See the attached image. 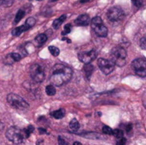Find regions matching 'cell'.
I'll return each mask as SVG.
<instances>
[{
    "label": "cell",
    "instance_id": "e0dca14e",
    "mask_svg": "<svg viewBox=\"0 0 146 145\" xmlns=\"http://www.w3.org/2000/svg\"><path fill=\"white\" fill-rule=\"evenodd\" d=\"M25 14H26V11H25L24 9H19L18 12H17L16 15H15V20H14V23H15V24H17L19 21H21V20L24 17Z\"/></svg>",
    "mask_w": 146,
    "mask_h": 145
},
{
    "label": "cell",
    "instance_id": "7402d4cb",
    "mask_svg": "<svg viewBox=\"0 0 146 145\" xmlns=\"http://www.w3.org/2000/svg\"><path fill=\"white\" fill-rule=\"evenodd\" d=\"M71 28H72V25H71L70 23H68V24H66V25L64 26L63 31L62 32V35L65 36V35L68 34V33L71 32Z\"/></svg>",
    "mask_w": 146,
    "mask_h": 145
},
{
    "label": "cell",
    "instance_id": "3957f363",
    "mask_svg": "<svg viewBox=\"0 0 146 145\" xmlns=\"http://www.w3.org/2000/svg\"><path fill=\"white\" fill-rule=\"evenodd\" d=\"M6 138L13 144H21L26 138L24 130H21L16 126L9 127L6 132Z\"/></svg>",
    "mask_w": 146,
    "mask_h": 145
},
{
    "label": "cell",
    "instance_id": "f35d334b",
    "mask_svg": "<svg viewBox=\"0 0 146 145\" xmlns=\"http://www.w3.org/2000/svg\"><path fill=\"white\" fill-rule=\"evenodd\" d=\"M38 1H42V0H38Z\"/></svg>",
    "mask_w": 146,
    "mask_h": 145
},
{
    "label": "cell",
    "instance_id": "836d02e7",
    "mask_svg": "<svg viewBox=\"0 0 146 145\" xmlns=\"http://www.w3.org/2000/svg\"><path fill=\"white\" fill-rule=\"evenodd\" d=\"M38 132H39V133H41V134H45V133H46V131H45L44 129H43V128H39V129H38Z\"/></svg>",
    "mask_w": 146,
    "mask_h": 145
},
{
    "label": "cell",
    "instance_id": "4dcf8cb0",
    "mask_svg": "<svg viewBox=\"0 0 146 145\" xmlns=\"http://www.w3.org/2000/svg\"><path fill=\"white\" fill-rule=\"evenodd\" d=\"M127 143V139L124 138H119V140L116 142V145H125Z\"/></svg>",
    "mask_w": 146,
    "mask_h": 145
},
{
    "label": "cell",
    "instance_id": "d6a6232c",
    "mask_svg": "<svg viewBox=\"0 0 146 145\" xmlns=\"http://www.w3.org/2000/svg\"><path fill=\"white\" fill-rule=\"evenodd\" d=\"M37 145H44V140L43 139H38V141H37Z\"/></svg>",
    "mask_w": 146,
    "mask_h": 145
},
{
    "label": "cell",
    "instance_id": "74e56055",
    "mask_svg": "<svg viewBox=\"0 0 146 145\" xmlns=\"http://www.w3.org/2000/svg\"><path fill=\"white\" fill-rule=\"evenodd\" d=\"M50 2H56V1H57V0H50Z\"/></svg>",
    "mask_w": 146,
    "mask_h": 145
},
{
    "label": "cell",
    "instance_id": "4316f807",
    "mask_svg": "<svg viewBox=\"0 0 146 145\" xmlns=\"http://www.w3.org/2000/svg\"><path fill=\"white\" fill-rule=\"evenodd\" d=\"M10 55H11V57L13 58V60L15 62H19L21 59V55L19 54V53H15H15H11Z\"/></svg>",
    "mask_w": 146,
    "mask_h": 145
},
{
    "label": "cell",
    "instance_id": "ac0fdd59",
    "mask_svg": "<svg viewBox=\"0 0 146 145\" xmlns=\"http://www.w3.org/2000/svg\"><path fill=\"white\" fill-rule=\"evenodd\" d=\"M45 92L48 96H54L56 95V88L54 86V85H49L46 86L45 88Z\"/></svg>",
    "mask_w": 146,
    "mask_h": 145
},
{
    "label": "cell",
    "instance_id": "277c9868",
    "mask_svg": "<svg viewBox=\"0 0 146 145\" xmlns=\"http://www.w3.org/2000/svg\"><path fill=\"white\" fill-rule=\"evenodd\" d=\"M91 26L92 30L95 32V33L101 38H105L108 35V28L104 24L103 20L99 16H96L92 18L91 21Z\"/></svg>",
    "mask_w": 146,
    "mask_h": 145
},
{
    "label": "cell",
    "instance_id": "6da1fadb",
    "mask_svg": "<svg viewBox=\"0 0 146 145\" xmlns=\"http://www.w3.org/2000/svg\"><path fill=\"white\" fill-rule=\"evenodd\" d=\"M73 75L72 69L64 64H56L52 68L50 81L55 86H62L68 83Z\"/></svg>",
    "mask_w": 146,
    "mask_h": 145
},
{
    "label": "cell",
    "instance_id": "603a6c76",
    "mask_svg": "<svg viewBox=\"0 0 146 145\" xmlns=\"http://www.w3.org/2000/svg\"><path fill=\"white\" fill-rule=\"evenodd\" d=\"M34 132V127L33 126H28L25 130H24V132H25V136L26 138H28L30 136L31 133H33Z\"/></svg>",
    "mask_w": 146,
    "mask_h": 145
},
{
    "label": "cell",
    "instance_id": "d4e9b609",
    "mask_svg": "<svg viewBox=\"0 0 146 145\" xmlns=\"http://www.w3.org/2000/svg\"><path fill=\"white\" fill-rule=\"evenodd\" d=\"M102 131H103V132H104V134H106V135H113V131H114V130H112V129H111L110 126H103Z\"/></svg>",
    "mask_w": 146,
    "mask_h": 145
},
{
    "label": "cell",
    "instance_id": "30bf717a",
    "mask_svg": "<svg viewBox=\"0 0 146 145\" xmlns=\"http://www.w3.org/2000/svg\"><path fill=\"white\" fill-rule=\"evenodd\" d=\"M97 51L95 50H92L90 51H84V52H80L78 55V58L79 60L83 62L84 64H89L91 63L93 60L96 59L97 57Z\"/></svg>",
    "mask_w": 146,
    "mask_h": 145
},
{
    "label": "cell",
    "instance_id": "5bb4252c",
    "mask_svg": "<svg viewBox=\"0 0 146 145\" xmlns=\"http://www.w3.org/2000/svg\"><path fill=\"white\" fill-rule=\"evenodd\" d=\"M66 18H67V15H62V16H60L59 18L56 19V20L53 21L52 26H53L55 29H58V28L62 26V24L63 23V21H65Z\"/></svg>",
    "mask_w": 146,
    "mask_h": 145
},
{
    "label": "cell",
    "instance_id": "e575fe53",
    "mask_svg": "<svg viewBox=\"0 0 146 145\" xmlns=\"http://www.w3.org/2000/svg\"><path fill=\"white\" fill-rule=\"evenodd\" d=\"M62 40H66L68 43H71V40L69 38H62Z\"/></svg>",
    "mask_w": 146,
    "mask_h": 145
},
{
    "label": "cell",
    "instance_id": "f1b7e54d",
    "mask_svg": "<svg viewBox=\"0 0 146 145\" xmlns=\"http://www.w3.org/2000/svg\"><path fill=\"white\" fill-rule=\"evenodd\" d=\"M132 2L138 8H140L143 5V0H132Z\"/></svg>",
    "mask_w": 146,
    "mask_h": 145
},
{
    "label": "cell",
    "instance_id": "cb8c5ba5",
    "mask_svg": "<svg viewBox=\"0 0 146 145\" xmlns=\"http://www.w3.org/2000/svg\"><path fill=\"white\" fill-rule=\"evenodd\" d=\"M113 135L117 138H123L124 132H123V131H121L120 129H115L113 131Z\"/></svg>",
    "mask_w": 146,
    "mask_h": 145
},
{
    "label": "cell",
    "instance_id": "9c48e42d",
    "mask_svg": "<svg viewBox=\"0 0 146 145\" xmlns=\"http://www.w3.org/2000/svg\"><path fill=\"white\" fill-rule=\"evenodd\" d=\"M98 66L100 68V70L106 75L111 73L115 69L114 62L104 58H99L98 60Z\"/></svg>",
    "mask_w": 146,
    "mask_h": 145
},
{
    "label": "cell",
    "instance_id": "9a60e30c",
    "mask_svg": "<svg viewBox=\"0 0 146 145\" xmlns=\"http://www.w3.org/2000/svg\"><path fill=\"white\" fill-rule=\"evenodd\" d=\"M28 29L27 28V26L23 24L22 26H18V27H15L12 30V35L13 36H20L22 32L27 31Z\"/></svg>",
    "mask_w": 146,
    "mask_h": 145
},
{
    "label": "cell",
    "instance_id": "ba28073f",
    "mask_svg": "<svg viewBox=\"0 0 146 145\" xmlns=\"http://www.w3.org/2000/svg\"><path fill=\"white\" fill-rule=\"evenodd\" d=\"M108 19L112 22H117L124 18V12L119 7H112L107 12Z\"/></svg>",
    "mask_w": 146,
    "mask_h": 145
},
{
    "label": "cell",
    "instance_id": "8d00e7d4",
    "mask_svg": "<svg viewBox=\"0 0 146 145\" xmlns=\"http://www.w3.org/2000/svg\"><path fill=\"white\" fill-rule=\"evenodd\" d=\"M87 1H90V0H80L81 3H85V2H87Z\"/></svg>",
    "mask_w": 146,
    "mask_h": 145
},
{
    "label": "cell",
    "instance_id": "ffe728a7",
    "mask_svg": "<svg viewBox=\"0 0 146 145\" xmlns=\"http://www.w3.org/2000/svg\"><path fill=\"white\" fill-rule=\"evenodd\" d=\"M35 19L33 18V17H29V18H27V21H26V22H25V26H27V29H30L31 27H33L34 25H35Z\"/></svg>",
    "mask_w": 146,
    "mask_h": 145
},
{
    "label": "cell",
    "instance_id": "1f68e13d",
    "mask_svg": "<svg viewBox=\"0 0 146 145\" xmlns=\"http://www.w3.org/2000/svg\"><path fill=\"white\" fill-rule=\"evenodd\" d=\"M132 126H133L132 124H128V125L127 126V132H129L132 130Z\"/></svg>",
    "mask_w": 146,
    "mask_h": 145
},
{
    "label": "cell",
    "instance_id": "7c38bea8",
    "mask_svg": "<svg viewBox=\"0 0 146 145\" xmlns=\"http://www.w3.org/2000/svg\"><path fill=\"white\" fill-rule=\"evenodd\" d=\"M47 38H48V37H47V35H45L44 33L38 34V35L35 38V39H34V44H35L37 46H41V45H43V44L46 42Z\"/></svg>",
    "mask_w": 146,
    "mask_h": 145
},
{
    "label": "cell",
    "instance_id": "5b68a950",
    "mask_svg": "<svg viewBox=\"0 0 146 145\" xmlns=\"http://www.w3.org/2000/svg\"><path fill=\"white\" fill-rule=\"evenodd\" d=\"M7 102L11 107L17 109H26L29 107V104L24 98L15 93H10L7 96Z\"/></svg>",
    "mask_w": 146,
    "mask_h": 145
},
{
    "label": "cell",
    "instance_id": "484cf974",
    "mask_svg": "<svg viewBox=\"0 0 146 145\" xmlns=\"http://www.w3.org/2000/svg\"><path fill=\"white\" fill-rule=\"evenodd\" d=\"M15 0H1V4L3 7H10L14 3Z\"/></svg>",
    "mask_w": 146,
    "mask_h": 145
},
{
    "label": "cell",
    "instance_id": "4fadbf2b",
    "mask_svg": "<svg viewBox=\"0 0 146 145\" xmlns=\"http://www.w3.org/2000/svg\"><path fill=\"white\" fill-rule=\"evenodd\" d=\"M93 70H94V68H93V66H92L91 63H89V64H85V66H84V68H83L84 73H85V75H86V77L87 79H90V78H91V76H92V73H93Z\"/></svg>",
    "mask_w": 146,
    "mask_h": 145
},
{
    "label": "cell",
    "instance_id": "7a4b0ae2",
    "mask_svg": "<svg viewBox=\"0 0 146 145\" xmlns=\"http://www.w3.org/2000/svg\"><path fill=\"white\" fill-rule=\"evenodd\" d=\"M110 58L115 65L118 67H123L126 64L127 51L121 46L114 47L110 53Z\"/></svg>",
    "mask_w": 146,
    "mask_h": 145
},
{
    "label": "cell",
    "instance_id": "d6986e66",
    "mask_svg": "<svg viewBox=\"0 0 146 145\" xmlns=\"http://www.w3.org/2000/svg\"><path fill=\"white\" fill-rule=\"evenodd\" d=\"M69 127L73 131H77L80 128V123L76 119H73L69 123Z\"/></svg>",
    "mask_w": 146,
    "mask_h": 145
},
{
    "label": "cell",
    "instance_id": "f546056e",
    "mask_svg": "<svg viewBox=\"0 0 146 145\" xmlns=\"http://www.w3.org/2000/svg\"><path fill=\"white\" fill-rule=\"evenodd\" d=\"M58 145H68V143L62 137L58 138Z\"/></svg>",
    "mask_w": 146,
    "mask_h": 145
},
{
    "label": "cell",
    "instance_id": "8fae6325",
    "mask_svg": "<svg viewBox=\"0 0 146 145\" xmlns=\"http://www.w3.org/2000/svg\"><path fill=\"white\" fill-rule=\"evenodd\" d=\"M90 17L88 15L84 14V15H80L75 21H74V24L75 26H87L90 23Z\"/></svg>",
    "mask_w": 146,
    "mask_h": 145
},
{
    "label": "cell",
    "instance_id": "52a82bcc",
    "mask_svg": "<svg viewBox=\"0 0 146 145\" xmlns=\"http://www.w3.org/2000/svg\"><path fill=\"white\" fill-rule=\"evenodd\" d=\"M132 68L134 73L142 78L146 77V60L144 58H137L132 62Z\"/></svg>",
    "mask_w": 146,
    "mask_h": 145
},
{
    "label": "cell",
    "instance_id": "44dd1931",
    "mask_svg": "<svg viewBox=\"0 0 146 145\" xmlns=\"http://www.w3.org/2000/svg\"><path fill=\"white\" fill-rule=\"evenodd\" d=\"M49 51H50V53L53 56H59V54H60L59 49H58L57 47L52 46V45L49 46Z\"/></svg>",
    "mask_w": 146,
    "mask_h": 145
},
{
    "label": "cell",
    "instance_id": "8992f818",
    "mask_svg": "<svg viewBox=\"0 0 146 145\" xmlns=\"http://www.w3.org/2000/svg\"><path fill=\"white\" fill-rule=\"evenodd\" d=\"M29 73L32 79L35 83H41L44 79V71L38 63H33L31 65L29 68Z\"/></svg>",
    "mask_w": 146,
    "mask_h": 145
},
{
    "label": "cell",
    "instance_id": "d590c367",
    "mask_svg": "<svg viewBox=\"0 0 146 145\" xmlns=\"http://www.w3.org/2000/svg\"><path fill=\"white\" fill-rule=\"evenodd\" d=\"M74 145H82L80 142H75V143H74Z\"/></svg>",
    "mask_w": 146,
    "mask_h": 145
},
{
    "label": "cell",
    "instance_id": "2e32d148",
    "mask_svg": "<svg viewBox=\"0 0 146 145\" xmlns=\"http://www.w3.org/2000/svg\"><path fill=\"white\" fill-rule=\"evenodd\" d=\"M64 115H65V110L62 109L56 110V111H54V112L51 113V116L54 117L55 119H57V120L63 118Z\"/></svg>",
    "mask_w": 146,
    "mask_h": 145
},
{
    "label": "cell",
    "instance_id": "83f0119b",
    "mask_svg": "<svg viewBox=\"0 0 146 145\" xmlns=\"http://www.w3.org/2000/svg\"><path fill=\"white\" fill-rule=\"evenodd\" d=\"M139 44H140V47H141L143 50H146V36L143 37V38L140 39Z\"/></svg>",
    "mask_w": 146,
    "mask_h": 145
}]
</instances>
